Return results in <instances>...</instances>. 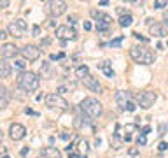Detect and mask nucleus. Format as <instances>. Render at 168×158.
Instances as JSON below:
<instances>
[{"label": "nucleus", "instance_id": "44", "mask_svg": "<svg viewBox=\"0 0 168 158\" xmlns=\"http://www.w3.org/2000/svg\"><path fill=\"white\" fill-rule=\"evenodd\" d=\"M77 156H79V155H75L74 151H68V158H77Z\"/></svg>", "mask_w": 168, "mask_h": 158}, {"label": "nucleus", "instance_id": "6", "mask_svg": "<svg viewBox=\"0 0 168 158\" xmlns=\"http://www.w3.org/2000/svg\"><path fill=\"white\" fill-rule=\"evenodd\" d=\"M158 99V95L156 92H151V90H147V92H142L140 95H137V100H138V106L142 109H151L154 106V102Z\"/></svg>", "mask_w": 168, "mask_h": 158}, {"label": "nucleus", "instance_id": "35", "mask_svg": "<svg viewBox=\"0 0 168 158\" xmlns=\"http://www.w3.org/2000/svg\"><path fill=\"white\" fill-rule=\"evenodd\" d=\"M81 149H82L84 153L88 151V142H86V141H81Z\"/></svg>", "mask_w": 168, "mask_h": 158}, {"label": "nucleus", "instance_id": "38", "mask_svg": "<svg viewBox=\"0 0 168 158\" xmlns=\"http://www.w3.org/2000/svg\"><path fill=\"white\" fill-rule=\"evenodd\" d=\"M16 67H18V69H25V62L18 60V62H16Z\"/></svg>", "mask_w": 168, "mask_h": 158}, {"label": "nucleus", "instance_id": "40", "mask_svg": "<svg viewBox=\"0 0 168 158\" xmlns=\"http://www.w3.org/2000/svg\"><path fill=\"white\" fill-rule=\"evenodd\" d=\"M49 42H51V39H44V41H40V46H49Z\"/></svg>", "mask_w": 168, "mask_h": 158}, {"label": "nucleus", "instance_id": "13", "mask_svg": "<svg viewBox=\"0 0 168 158\" xmlns=\"http://www.w3.org/2000/svg\"><path fill=\"white\" fill-rule=\"evenodd\" d=\"M116 104L119 106V109H126V106H128V102H130V95H128V92H123V90H119L117 93H116Z\"/></svg>", "mask_w": 168, "mask_h": 158}, {"label": "nucleus", "instance_id": "7", "mask_svg": "<svg viewBox=\"0 0 168 158\" xmlns=\"http://www.w3.org/2000/svg\"><path fill=\"white\" fill-rule=\"evenodd\" d=\"M19 55L23 56V60L26 62H37L40 58V49L37 46H32V44H26L19 49Z\"/></svg>", "mask_w": 168, "mask_h": 158}, {"label": "nucleus", "instance_id": "41", "mask_svg": "<svg viewBox=\"0 0 168 158\" xmlns=\"http://www.w3.org/2000/svg\"><path fill=\"white\" fill-rule=\"evenodd\" d=\"M84 30H91V23L89 21H84Z\"/></svg>", "mask_w": 168, "mask_h": 158}, {"label": "nucleus", "instance_id": "11", "mask_svg": "<svg viewBox=\"0 0 168 158\" xmlns=\"http://www.w3.org/2000/svg\"><path fill=\"white\" fill-rule=\"evenodd\" d=\"M149 32H151V35L154 37H166L168 35V28L165 23H152L151 27H149Z\"/></svg>", "mask_w": 168, "mask_h": 158}, {"label": "nucleus", "instance_id": "34", "mask_svg": "<svg viewBox=\"0 0 168 158\" xmlns=\"http://www.w3.org/2000/svg\"><path fill=\"white\" fill-rule=\"evenodd\" d=\"M9 4H11L9 0H0V7H2V9H4V7H9Z\"/></svg>", "mask_w": 168, "mask_h": 158}, {"label": "nucleus", "instance_id": "12", "mask_svg": "<svg viewBox=\"0 0 168 158\" xmlns=\"http://www.w3.org/2000/svg\"><path fill=\"white\" fill-rule=\"evenodd\" d=\"M18 53H19V51H18V48H16L14 44H11V42H5L2 48H0V55H2V58H4V60H5V58H14Z\"/></svg>", "mask_w": 168, "mask_h": 158}, {"label": "nucleus", "instance_id": "25", "mask_svg": "<svg viewBox=\"0 0 168 158\" xmlns=\"http://www.w3.org/2000/svg\"><path fill=\"white\" fill-rule=\"evenodd\" d=\"M0 97H2V99H7V100L11 99V93H9V90H7L4 84H0Z\"/></svg>", "mask_w": 168, "mask_h": 158}, {"label": "nucleus", "instance_id": "15", "mask_svg": "<svg viewBox=\"0 0 168 158\" xmlns=\"http://www.w3.org/2000/svg\"><path fill=\"white\" fill-rule=\"evenodd\" d=\"M42 156L44 158H61V151L54 148V146H47L42 149Z\"/></svg>", "mask_w": 168, "mask_h": 158}, {"label": "nucleus", "instance_id": "5", "mask_svg": "<svg viewBox=\"0 0 168 158\" xmlns=\"http://www.w3.org/2000/svg\"><path fill=\"white\" fill-rule=\"evenodd\" d=\"M46 106L51 107V109H60V111H67V109H68L67 100L58 93H47L46 95Z\"/></svg>", "mask_w": 168, "mask_h": 158}, {"label": "nucleus", "instance_id": "2", "mask_svg": "<svg viewBox=\"0 0 168 158\" xmlns=\"http://www.w3.org/2000/svg\"><path fill=\"white\" fill-rule=\"evenodd\" d=\"M130 56L140 65H151L156 62V55L145 46H133L130 49Z\"/></svg>", "mask_w": 168, "mask_h": 158}, {"label": "nucleus", "instance_id": "42", "mask_svg": "<svg viewBox=\"0 0 168 158\" xmlns=\"http://www.w3.org/2000/svg\"><path fill=\"white\" fill-rule=\"evenodd\" d=\"M32 32H33V35H39V32H40V28H39V27H33V30H32Z\"/></svg>", "mask_w": 168, "mask_h": 158}, {"label": "nucleus", "instance_id": "4", "mask_svg": "<svg viewBox=\"0 0 168 158\" xmlns=\"http://www.w3.org/2000/svg\"><path fill=\"white\" fill-rule=\"evenodd\" d=\"M46 9H47V13L53 16V18H58V16H61V14L67 13L68 4L63 2V0H49V2H46Z\"/></svg>", "mask_w": 168, "mask_h": 158}, {"label": "nucleus", "instance_id": "37", "mask_svg": "<svg viewBox=\"0 0 168 158\" xmlns=\"http://www.w3.org/2000/svg\"><path fill=\"white\" fill-rule=\"evenodd\" d=\"M163 21H165V25L168 27V9L165 11V13H163Z\"/></svg>", "mask_w": 168, "mask_h": 158}, {"label": "nucleus", "instance_id": "21", "mask_svg": "<svg viewBox=\"0 0 168 158\" xmlns=\"http://www.w3.org/2000/svg\"><path fill=\"white\" fill-rule=\"evenodd\" d=\"M74 125H75L77 128H81V127H86V125H89V118L86 114H81V116H77L75 118V121H74Z\"/></svg>", "mask_w": 168, "mask_h": 158}, {"label": "nucleus", "instance_id": "47", "mask_svg": "<svg viewBox=\"0 0 168 158\" xmlns=\"http://www.w3.org/2000/svg\"><path fill=\"white\" fill-rule=\"evenodd\" d=\"M77 158H86V155H79V156H77Z\"/></svg>", "mask_w": 168, "mask_h": 158}, {"label": "nucleus", "instance_id": "9", "mask_svg": "<svg viewBox=\"0 0 168 158\" xmlns=\"http://www.w3.org/2000/svg\"><path fill=\"white\" fill-rule=\"evenodd\" d=\"M25 135H26V128H25L21 123H12V125L9 127V137H11L12 141H21Z\"/></svg>", "mask_w": 168, "mask_h": 158}, {"label": "nucleus", "instance_id": "23", "mask_svg": "<svg viewBox=\"0 0 168 158\" xmlns=\"http://www.w3.org/2000/svg\"><path fill=\"white\" fill-rule=\"evenodd\" d=\"M123 42H124V37L119 35L117 39H112L110 42H109V46H110V48H121V44Z\"/></svg>", "mask_w": 168, "mask_h": 158}, {"label": "nucleus", "instance_id": "24", "mask_svg": "<svg viewBox=\"0 0 168 158\" xmlns=\"http://www.w3.org/2000/svg\"><path fill=\"white\" fill-rule=\"evenodd\" d=\"M110 25L109 23H103V21H96V30L98 32H109Z\"/></svg>", "mask_w": 168, "mask_h": 158}, {"label": "nucleus", "instance_id": "31", "mask_svg": "<svg viewBox=\"0 0 168 158\" xmlns=\"http://www.w3.org/2000/svg\"><path fill=\"white\" fill-rule=\"evenodd\" d=\"M7 37H9V34H7V30L0 28V39H7Z\"/></svg>", "mask_w": 168, "mask_h": 158}, {"label": "nucleus", "instance_id": "19", "mask_svg": "<svg viewBox=\"0 0 168 158\" xmlns=\"http://www.w3.org/2000/svg\"><path fill=\"white\" fill-rule=\"evenodd\" d=\"M117 21H119V25H121L123 28H126V27H130V25L133 23V16L130 14V13H124V14L121 16Z\"/></svg>", "mask_w": 168, "mask_h": 158}, {"label": "nucleus", "instance_id": "36", "mask_svg": "<svg viewBox=\"0 0 168 158\" xmlns=\"http://www.w3.org/2000/svg\"><path fill=\"white\" fill-rule=\"evenodd\" d=\"M158 149H159V151H166V149H168V144H166V142H161Z\"/></svg>", "mask_w": 168, "mask_h": 158}, {"label": "nucleus", "instance_id": "18", "mask_svg": "<svg viewBox=\"0 0 168 158\" xmlns=\"http://www.w3.org/2000/svg\"><path fill=\"white\" fill-rule=\"evenodd\" d=\"M98 69L103 72L107 77H114V70H112V67L109 62H102V63H98Z\"/></svg>", "mask_w": 168, "mask_h": 158}, {"label": "nucleus", "instance_id": "14", "mask_svg": "<svg viewBox=\"0 0 168 158\" xmlns=\"http://www.w3.org/2000/svg\"><path fill=\"white\" fill-rule=\"evenodd\" d=\"M39 74H40V77H44V79H51V77H53V74H54V70H53V65L49 63V62H42Z\"/></svg>", "mask_w": 168, "mask_h": 158}, {"label": "nucleus", "instance_id": "26", "mask_svg": "<svg viewBox=\"0 0 168 158\" xmlns=\"http://www.w3.org/2000/svg\"><path fill=\"white\" fill-rule=\"evenodd\" d=\"M152 5H154V9H163V7L168 5V2H165V0H156Z\"/></svg>", "mask_w": 168, "mask_h": 158}, {"label": "nucleus", "instance_id": "16", "mask_svg": "<svg viewBox=\"0 0 168 158\" xmlns=\"http://www.w3.org/2000/svg\"><path fill=\"white\" fill-rule=\"evenodd\" d=\"M89 14L93 16L96 21H103V23H109V25H110V21H112V18L109 14H105V13H102V11H96V9H91Z\"/></svg>", "mask_w": 168, "mask_h": 158}, {"label": "nucleus", "instance_id": "10", "mask_svg": "<svg viewBox=\"0 0 168 158\" xmlns=\"http://www.w3.org/2000/svg\"><path fill=\"white\" fill-rule=\"evenodd\" d=\"M81 81H82V84L88 88L89 92H95V93H100V92H102V84H100L98 77H95V76L89 74V76H86V77L81 79Z\"/></svg>", "mask_w": 168, "mask_h": 158}, {"label": "nucleus", "instance_id": "33", "mask_svg": "<svg viewBox=\"0 0 168 158\" xmlns=\"http://www.w3.org/2000/svg\"><path fill=\"white\" fill-rule=\"evenodd\" d=\"M149 132H151V127H144V128H142V134H140V135H144V137H145L147 134H149Z\"/></svg>", "mask_w": 168, "mask_h": 158}, {"label": "nucleus", "instance_id": "8", "mask_svg": "<svg viewBox=\"0 0 168 158\" xmlns=\"http://www.w3.org/2000/svg\"><path fill=\"white\" fill-rule=\"evenodd\" d=\"M56 37L61 39V41H75L77 39V32L68 25H63V27H58L56 28Z\"/></svg>", "mask_w": 168, "mask_h": 158}, {"label": "nucleus", "instance_id": "43", "mask_svg": "<svg viewBox=\"0 0 168 158\" xmlns=\"http://www.w3.org/2000/svg\"><path fill=\"white\" fill-rule=\"evenodd\" d=\"M60 137H61V139H65V141H67V139H68V134H67V132H61V134H60Z\"/></svg>", "mask_w": 168, "mask_h": 158}, {"label": "nucleus", "instance_id": "45", "mask_svg": "<svg viewBox=\"0 0 168 158\" xmlns=\"http://www.w3.org/2000/svg\"><path fill=\"white\" fill-rule=\"evenodd\" d=\"M26 153H28V148H23V149H21V156H25Z\"/></svg>", "mask_w": 168, "mask_h": 158}, {"label": "nucleus", "instance_id": "20", "mask_svg": "<svg viewBox=\"0 0 168 158\" xmlns=\"http://www.w3.org/2000/svg\"><path fill=\"white\" fill-rule=\"evenodd\" d=\"M75 76L79 79H84L86 76H89V67L88 65H79L75 69Z\"/></svg>", "mask_w": 168, "mask_h": 158}, {"label": "nucleus", "instance_id": "46", "mask_svg": "<svg viewBox=\"0 0 168 158\" xmlns=\"http://www.w3.org/2000/svg\"><path fill=\"white\" fill-rule=\"evenodd\" d=\"M2 139H4V134H2V130H0V142H2Z\"/></svg>", "mask_w": 168, "mask_h": 158}, {"label": "nucleus", "instance_id": "1", "mask_svg": "<svg viewBox=\"0 0 168 158\" xmlns=\"http://www.w3.org/2000/svg\"><path fill=\"white\" fill-rule=\"evenodd\" d=\"M79 107H81V111H82L88 118H100V116L103 114V106H102V102L98 100V99H95V97H86V99L79 104Z\"/></svg>", "mask_w": 168, "mask_h": 158}, {"label": "nucleus", "instance_id": "30", "mask_svg": "<svg viewBox=\"0 0 168 158\" xmlns=\"http://www.w3.org/2000/svg\"><path fill=\"white\" fill-rule=\"evenodd\" d=\"M7 104H9V100L0 97V109H5V107H7Z\"/></svg>", "mask_w": 168, "mask_h": 158}, {"label": "nucleus", "instance_id": "17", "mask_svg": "<svg viewBox=\"0 0 168 158\" xmlns=\"http://www.w3.org/2000/svg\"><path fill=\"white\" fill-rule=\"evenodd\" d=\"M11 72H12V69H11V65L7 63L4 58H0V79H5L11 76Z\"/></svg>", "mask_w": 168, "mask_h": 158}, {"label": "nucleus", "instance_id": "39", "mask_svg": "<svg viewBox=\"0 0 168 158\" xmlns=\"http://www.w3.org/2000/svg\"><path fill=\"white\" fill-rule=\"evenodd\" d=\"M130 155H131V156H137V155H138V149H137V148H131V149H130Z\"/></svg>", "mask_w": 168, "mask_h": 158}, {"label": "nucleus", "instance_id": "27", "mask_svg": "<svg viewBox=\"0 0 168 158\" xmlns=\"http://www.w3.org/2000/svg\"><path fill=\"white\" fill-rule=\"evenodd\" d=\"M9 32H12L16 37H23V35H21V32L16 28V25H14V23H11V25H9Z\"/></svg>", "mask_w": 168, "mask_h": 158}, {"label": "nucleus", "instance_id": "3", "mask_svg": "<svg viewBox=\"0 0 168 158\" xmlns=\"http://www.w3.org/2000/svg\"><path fill=\"white\" fill-rule=\"evenodd\" d=\"M18 84H19L21 90H25L26 93H32V92H37L39 86H40V77L33 74V72H23L18 77Z\"/></svg>", "mask_w": 168, "mask_h": 158}, {"label": "nucleus", "instance_id": "22", "mask_svg": "<svg viewBox=\"0 0 168 158\" xmlns=\"http://www.w3.org/2000/svg\"><path fill=\"white\" fill-rule=\"evenodd\" d=\"M14 25H16V28L19 30L21 34H23L25 30H28V25H26V21H25V20H16V21H14Z\"/></svg>", "mask_w": 168, "mask_h": 158}, {"label": "nucleus", "instance_id": "29", "mask_svg": "<svg viewBox=\"0 0 168 158\" xmlns=\"http://www.w3.org/2000/svg\"><path fill=\"white\" fill-rule=\"evenodd\" d=\"M135 109H137V106H135L133 102H128V106H126V111H130V113H133Z\"/></svg>", "mask_w": 168, "mask_h": 158}, {"label": "nucleus", "instance_id": "32", "mask_svg": "<svg viewBox=\"0 0 168 158\" xmlns=\"http://www.w3.org/2000/svg\"><path fill=\"white\" fill-rule=\"evenodd\" d=\"M168 130L166 125H159V135H165V132Z\"/></svg>", "mask_w": 168, "mask_h": 158}, {"label": "nucleus", "instance_id": "48", "mask_svg": "<svg viewBox=\"0 0 168 158\" xmlns=\"http://www.w3.org/2000/svg\"><path fill=\"white\" fill-rule=\"evenodd\" d=\"M4 158H9V156H4Z\"/></svg>", "mask_w": 168, "mask_h": 158}, {"label": "nucleus", "instance_id": "28", "mask_svg": "<svg viewBox=\"0 0 168 158\" xmlns=\"http://www.w3.org/2000/svg\"><path fill=\"white\" fill-rule=\"evenodd\" d=\"M137 142H138V146H145V144H147V139H145L144 135H140L138 139H137Z\"/></svg>", "mask_w": 168, "mask_h": 158}]
</instances>
